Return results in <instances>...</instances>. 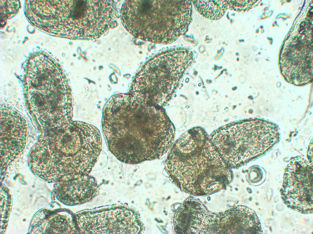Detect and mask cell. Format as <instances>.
<instances>
[{
    "mask_svg": "<svg viewBox=\"0 0 313 234\" xmlns=\"http://www.w3.org/2000/svg\"><path fill=\"white\" fill-rule=\"evenodd\" d=\"M102 128L110 151L130 164L159 158L171 148L175 135V127L162 107L138 101L129 94L109 99Z\"/></svg>",
    "mask_w": 313,
    "mask_h": 234,
    "instance_id": "1",
    "label": "cell"
},
{
    "mask_svg": "<svg viewBox=\"0 0 313 234\" xmlns=\"http://www.w3.org/2000/svg\"><path fill=\"white\" fill-rule=\"evenodd\" d=\"M165 169L172 183L196 196L225 188L233 177L206 132L199 127L188 130L173 144Z\"/></svg>",
    "mask_w": 313,
    "mask_h": 234,
    "instance_id": "2",
    "label": "cell"
},
{
    "mask_svg": "<svg viewBox=\"0 0 313 234\" xmlns=\"http://www.w3.org/2000/svg\"><path fill=\"white\" fill-rule=\"evenodd\" d=\"M23 88L27 108L44 131H53L72 120L71 90L59 65L48 54L37 51L25 64Z\"/></svg>",
    "mask_w": 313,
    "mask_h": 234,
    "instance_id": "3",
    "label": "cell"
},
{
    "mask_svg": "<svg viewBox=\"0 0 313 234\" xmlns=\"http://www.w3.org/2000/svg\"><path fill=\"white\" fill-rule=\"evenodd\" d=\"M119 16L113 0H46L40 20L44 31L51 36L94 40L115 26Z\"/></svg>",
    "mask_w": 313,
    "mask_h": 234,
    "instance_id": "4",
    "label": "cell"
},
{
    "mask_svg": "<svg viewBox=\"0 0 313 234\" xmlns=\"http://www.w3.org/2000/svg\"><path fill=\"white\" fill-rule=\"evenodd\" d=\"M192 11L190 0H126L120 15L123 27L135 38L168 44L186 32Z\"/></svg>",
    "mask_w": 313,
    "mask_h": 234,
    "instance_id": "5",
    "label": "cell"
},
{
    "mask_svg": "<svg viewBox=\"0 0 313 234\" xmlns=\"http://www.w3.org/2000/svg\"><path fill=\"white\" fill-rule=\"evenodd\" d=\"M209 137L226 165L235 168L270 151L279 141L280 134L274 123L254 118L221 127Z\"/></svg>",
    "mask_w": 313,
    "mask_h": 234,
    "instance_id": "6",
    "label": "cell"
},
{
    "mask_svg": "<svg viewBox=\"0 0 313 234\" xmlns=\"http://www.w3.org/2000/svg\"><path fill=\"white\" fill-rule=\"evenodd\" d=\"M192 60V52L184 47L156 54L137 72L129 94L138 101L163 108L172 97Z\"/></svg>",
    "mask_w": 313,
    "mask_h": 234,
    "instance_id": "7",
    "label": "cell"
},
{
    "mask_svg": "<svg viewBox=\"0 0 313 234\" xmlns=\"http://www.w3.org/2000/svg\"><path fill=\"white\" fill-rule=\"evenodd\" d=\"M48 136L61 154L67 176L89 174L101 150L100 131L94 126L71 120Z\"/></svg>",
    "mask_w": 313,
    "mask_h": 234,
    "instance_id": "8",
    "label": "cell"
},
{
    "mask_svg": "<svg viewBox=\"0 0 313 234\" xmlns=\"http://www.w3.org/2000/svg\"><path fill=\"white\" fill-rule=\"evenodd\" d=\"M74 216L79 233L138 234L143 229L138 213L123 205L84 209Z\"/></svg>",
    "mask_w": 313,
    "mask_h": 234,
    "instance_id": "9",
    "label": "cell"
},
{
    "mask_svg": "<svg viewBox=\"0 0 313 234\" xmlns=\"http://www.w3.org/2000/svg\"><path fill=\"white\" fill-rule=\"evenodd\" d=\"M280 192L289 208L303 214L313 212V164L304 158H292L286 168Z\"/></svg>",
    "mask_w": 313,
    "mask_h": 234,
    "instance_id": "10",
    "label": "cell"
},
{
    "mask_svg": "<svg viewBox=\"0 0 313 234\" xmlns=\"http://www.w3.org/2000/svg\"><path fill=\"white\" fill-rule=\"evenodd\" d=\"M13 101L1 100L0 158L1 166L7 165L23 149L27 132L26 121Z\"/></svg>",
    "mask_w": 313,
    "mask_h": 234,
    "instance_id": "11",
    "label": "cell"
},
{
    "mask_svg": "<svg viewBox=\"0 0 313 234\" xmlns=\"http://www.w3.org/2000/svg\"><path fill=\"white\" fill-rule=\"evenodd\" d=\"M28 165L35 175L49 182H57L64 177L61 153L48 137L40 139L31 149Z\"/></svg>",
    "mask_w": 313,
    "mask_h": 234,
    "instance_id": "12",
    "label": "cell"
},
{
    "mask_svg": "<svg viewBox=\"0 0 313 234\" xmlns=\"http://www.w3.org/2000/svg\"><path fill=\"white\" fill-rule=\"evenodd\" d=\"M284 50L280 54L281 75L288 83L297 86L311 83L313 79L312 50Z\"/></svg>",
    "mask_w": 313,
    "mask_h": 234,
    "instance_id": "13",
    "label": "cell"
},
{
    "mask_svg": "<svg viewBox=\"0 0 313 234\" xmlns=\"http://www.w3.org/2000/svg\"><path fill=\"white\" fill-rule=\"evenodd\" d=\"M54 191L59 201L72 206L92 200L98 194L99 187L95 178L89 174H78L56 182Z\"/></svg>",
    "mask_w": 313,
    "mask_h": 234,
    "instance_id": "14",
    "label": "cell"
},
{
    "mask_svg": "<svg viewBox=\"0 0 313 234\" xmlns=\"http://www.w3.org/2000/svg\"><path fill=\"white\" fill-rule=\"evenodd\" d=\"M31 233H79L74 215L66 210L38 212L32 223Z\"/></svg>",
    "mask_w": 313,
    "mask_h": 234,
    "instance_id": "15",
    "label": "cell"
},
{
    "mask_svg": "<svg viewBox=\"0 0 313 234\" xmlns=\"http://www.w3.org/2000/svg\"><path fill=\"white\" fill-rule=\"evenodd\" d=\"M191 2L199 14L212 20L220 19L229 8L228 0H192Z\"/></svg>",
    "mask_w": 313,
    "mask_h": 234,
    "instance_id": "16",
    "label": "cell"
},
{
    "mask_svg": "<svg viewBox=\"0 0 313 234\" xmlns=\"http://www.w3.org/2000/svg\"><path fill=\"white\" fill-rule=\"evenodd\" d=\"M0 1V28L3 27L7 21L18 12L21 7L18 0H2Z\"/></svg>",
    "mask_w": 313,
    "mask_h": 234,
    "instance_id": "17",
    "label": "cell"
}]
</instances>
